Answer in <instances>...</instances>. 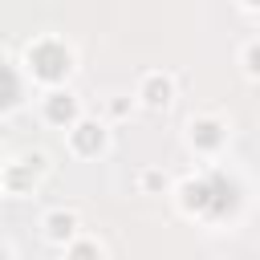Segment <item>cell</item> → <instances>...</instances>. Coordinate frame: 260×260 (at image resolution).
Listing matches in <instances>:
<instances>
[{
	"label": "cell",
	"mask_w": 260,
	"mask_h": 260,
	"mask_svg": "<svg viewBox=\"0 0 260 260\" xmlns=\"http://www.w3.org/2000/svg\"><path fill=\"white\" fill-rule=\"evenodd\" d=\"M183 207L187 211H211V179L183 183Z\"/></svg>",
	"instance_id": "cell-3"
},
{
	"label": "cell",
	"mask_w": 260,
	"mask_h": 260,
	"mask_svg": "<svg viewBox=\"0 0 260 260\" xmlns=\"http://www.w3.org/2000/svg\"><path fill=\"white\" fill-rule=\"evenodd\" d=\"M191 138H195V146L215 150V146L223 142V130H219V122H195V126H191Z\"/></svg>",
	"instance_id": "cell-7"
},
{
	"label": "cell",
	"mask_w": 260,
	"mask_h": 260,
	"mask_svg": "<svg viewBox=\"0 0 260 260\" xmlns=\"http://www.w3.org/2000/svg\"><path fill=\"white\" fill-rule=\"evenodd\" d=\"M16 98H20V81H16V73H12L8 65H0V110L12 106Z\"/></svg>",
	"instance_id": "cell-9"
},
{
	"label": "cell",
	"mask_w": 260,
	"mask_h": 260,
	"mask_svg": "<svg viewBox=\"0 0 260 260\" xmlns=\"http://www.w3.org/2000/svg\"><path fill=\"white\" fill-rule=\"evenodd\" d=\"M69 260H98V248H93L89 240H81V244H73V252H69Z\"/></svg>",
	"instance_id": "cell-10"
},
{
	"label": "cell",
	"mask_w": 260,
	"mask_h": 260,
	"mask_svg": "<svg viewBox=\"0 0 260 260\" xmlns=\"http://www.w3.org/2000/svg\"><path fill=\"white\" fill-rule=\"evenodd\" d=\"M73 228H77V219H73L69 211H53V215L45 219V232H49V240H69V236H73Z\"/></svg>",
	"instance_id": "cell-8"
},
{
	"label": "cell",
	"mask_w": 260,
	"mask_h": 260,
	"mask_svg": "<svg viewBox=\"0 0 260 260\" xmlns=\"http://www.w3.org/2000/svg\"><path fill=\"white\" fill-rule=\"evenodd\" d=\"M248 69H252V73H260V45H252V49H248Z\"/></svg>",
	"instance_id": "cell-11"
},
{
	"label": "cell",
	"mask_w": 260,
	"mask_h": 260,
	"mask_svg": "<svg viewBox=\"0 0 260 260\" xmlns=\"http://www.w3.org/2000/svg\"><path fill=\"white\" fill-rule=\"evenodd\" d=\"M45 118H49V122H57V126H65V122H73V118H77V102H73L69 93H53V98L45 102Z\"/></svg>",
	"instance_id": "cell-5"
},
{
	"label": "cell",
	"mask_w": 260,
	"mask_h": 260,
	"mask_svg": "<svg viewBox=\"0 0 260 260\" xmlns=\"http://www.w3.org/2000/svg\"><path fill=\"white\" fill-rule=\"evenodd\" d=\"M28 61H32V73L45 77V81H61V77L69 73V53H65V45H57V41L32 45V49H28Z\"/></svg>",
	"instance_id": "cell-1"
},
{
	"label": "cell",
	"mask_w": 260,
	"mask_h": 260,
	"mask_svg": "<svg viewBox=\"0 0 260 260\" xmlns=\"http://www.w3.org/2000/svg\"><path fill=\"white\" fill-rule=\"evenodd\" d=\"M142 183H146V187H150V191H154V187H162V175H154V171H150V175H146V179H142Z\"/></svg>",
	"instance_id": "cell-12"
},
{
	"label": "cell",
	"mask_w": 260,
	"mask_h": 260,
	"mask_svg": "<svg viewBox=\"0 0 260 260\" xmlns=\"http://www.w3.org/2000/svg\"><path fill=\"white\" fill-rule=\"evenodd\" d=\"M0 260H4V248H0Z\"/></svg>",
	"instance_id": "cell-13"
},
{
	"label": "cell",
	"mask_w": 260,
	"mask_h": 260,
	"mask_svg": "<svg viewBox=\"0 0 260 260\" xmlns=\"http://www.w3.org/2000/svg\"><path fill=\"white\" fill-rule=\"evenodd\" d=\"M236 207V187L223 175H211V211L207 215H228Z\"/></svg>",
	"instance_id": "cell-4"
},
{
	"label": "cell",
	"mask_w": 260,
	"mask_h": 260,
	"mask_svg": "<svg viewBox=\"0 0 260 260\" xmlns=\"http://www.w3.org/2000/svg\"><path fill=\"white\" fill-rule=\"evenodd\" d=\"M102 142H106L102 126H93V122H77V126H73V150H77V154H98Z\"/></svg>",
	"instance_id": "cell-2"
},
{
	"label": "cell",
	"mask_w": 260,
	"mask_h": 260,
	"mask_svg": "<svg viewBox=\"0 0 260 260\" xmlns=\"http://www.w3.org/2000/svg\"><path fill=\"white\" fill-rule=\"evenodd\" d=\"M142 102H146V106H154V110H158V106H167V102H171V81H167V77H158V73H154V77H146V81H142Z\"/></svg>",
	"instance_id": "cell-6"
}]
</instances>
